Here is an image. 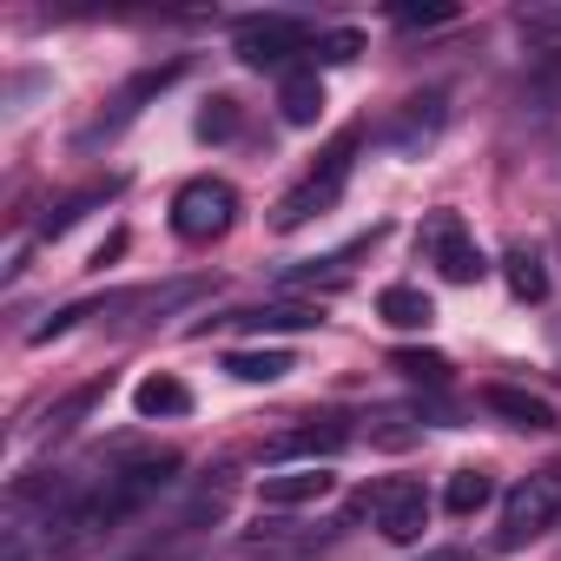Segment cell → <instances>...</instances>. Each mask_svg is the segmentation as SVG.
I'll return each mask as SVG.
<instances>
[{"instance_id": "4", "label": "cell", "mask_w": 561, "mask_h": 561, "mask_svg": "<svg viewBox=\"0 0 561 561\" xmlns=\"http://www.w3.org/2000/svg\"><path fill=\"white\" fill-rule=\"evenodd\" d=\"M179 80H185V60H159V67H139V73H133V80H126V87H119V93H113V100L93 113V126H80V152H93V146L119 139V133H126V126H133V119H139V113L159 100V93H172Z\"/></svg>"}, {"instance_id": "16", "label": "cell", "mask_w": 561, "mask_h": 561, "mask_svg": "<svg viewBox=\"0 0 561 561\" xmlns=\"http://www.w3.org/2000/svg\"><path fill=\"white\" fill-rule=\"evenodd\" d=\"M106 198H119V179H100V185H80V192H67L60 205H47V218H41V238H60V231H73L93 205H106Z\"/></svg>"}, {"instance_id": "6", "label": "cell", "mask_w": 561, "mask_h": 561, "mask_svg": "<svg viewBox=\"0 0 561 561\" xmlns=\"http://www.w3.org/2000/svg\"><path fill=\"white\" fill-rule=\"evenodd\" d=\"M416 251H423V264H436L449 285H476V277L489 271V257H482V244H476V231L462 225V211H430L423 218V231H416Z\"/></svg>"}, {"instance_id": "23", "label": "cell", "mask_w": 561, "mask_h": 561, "mask_svg": "<svg viewBox=\"0 0 561 561\" xmlns=\"http://www.w3.org/2000/svg\"><path fill=\"white\" fill-rule=\"evenodd\" d=\"M528 100H535V113L561 106V54H541V60H535V73H528Z\"/></svg>"}, {"instance_id": "11", "label": "cell", "mask_w": 561, "mask_h": 561, "mask_svg": "<svg viewBox=\"0 0 561 561\" xmlns=\"http://www.w3.org/2000/svg\"><path fill=\"white\" fill-rule=\"evenodd\" d=\"M443 126H449V93H443V87H430V93L403 100V113L383 126V146H390V152H403V159H416V152H430V146L443 139Z\"/></svg>"}, {"instance_id": "28", "label": "cell", "mask_w": 561, "mask_h": 561, "mask_svg": "<svg viewBox=\"0 0 561 561\" xmlns=\"http://www.w3.org/2000/svg\"><path fill=\"white\" fill-rule=\"evenodd\" d=\"M423 561H476V554H469V548H430Z\"/></svg>"}, {"instance_id": "24", "label": "cell", "mask_w": 561, "mask_h": 561, "mask_svg": "<svg viewBox=\"0 0 561 561\" xmlns=\"http://www.w3.org/2000/svg\"><path fill=\"white\" fill-rule=\"evenodd\" d=\"M535 47H548V54H561V8H528L522 21H515Z\"/></svg>"}, {"instance_id": "10", "label": "cell", "mask_w": 561, "mask_h": 561, "mask_svg": "<svg viewBox=\"0 0 561 561\" xmlns=\"http://www.w3.org/2000/svg\"><path fill=\"white\" fill-rule=\"evenodd\" d=\"M344 522H324V528H305V522H285V515H257V528H244L238 535V554H264V561H298V554H311V548H324L331 535H337Z\"/></svg>"}, {"instance_id": "1", "label": "cell", "mask_w": 561, "mask_h": 561, "mask_svg": "<svg viewBox=\"0 0 561 561\" xmlns=\"http://www.w3.org/2000/svg\"><path fill=\"white\" fill-rule=\"evenodd\" d=\"M357 146H364V126H344L331 146H324V159L277 198V211H271V231H305L311 218H324L337 198H344V185H351V172H357Z\"/></svg>"}, {"instance_id": "5", "label": "cell", "mask_w": 561, "mask_h": 561, "mask_svg": "<svg viewBox=\"0 0 561 561\" xmlns=\"http://www.w3.org/2000/svg\"><path fill=\"white\" fill-rule=\"evenodd\" d=\"M238 211H244L238 185H225V179H192V185L172 192V238H179V244H211V238H225V231L238 225Z\"/></svg>"}, {"instance_id": "18", "label": "cell", "mask_w": 561, "mask_h": 561, "mask_svg": "<svg viewBox=\"0 0 561 561\" xmlns=\"http://www.w3.org/2000/svg\"><path fill=\"white\" fill-rule=\"evenodd\" d=\"M100 397H106V377H93V383L67 390V397H60V403H54V410L34 423V436H67L73 423H87V416H93V403H100Z\"/></svg>"}, {"instance_id": "2", "label": "cell", "mask_w": 561, "mask_h": 561, "mask_svg": "<svg viewBox=\"0 0 561 561\" xmlns=\"http://www.w3.org/2000/svg\"><path fill=\"white\" fill-rule=\"evenodd\" d=\"M318 27L298 21V14H251L238 21V60L257 67V73H291L305 54H318Z\"/></svg>"}, {"instance_id": "21", "label": "cell", "mask_w": 561, "mask_h": 561, "mask_svg": "<svg viewBox=\"0 0 561 561\" xmlns=\"http://www.w3.org/2000/svg\"><path fill=\"white\" fill-rule=\"evenodd\" d=\"M225 370H231L238 383H277V377H291L298 364H291V351H271V344H264V351H231Z\"/></svg>"}, {"instance_id": "9", "label": "cell", "mask_w": 561, "mask_h": 561, "mask_svg": "<svg viewBox=\"0 0 561 561\" xmlns=\"http://www.w3.org/2000/svg\"><path fill=\"white\" fill-rule=\"evenodd\" d=\"M324 324V305L311 298H277V305H251V311H225V318H205L198 337L211 331H251V337H277V331H318Z\"/></svg>"}, {"instance_id": "8", "label": "cell", "mask_w": 561, "mask_h": 561, "mask_svg": "<svg viewBox=\"0 0 561 561\" xmlns=\"http://www.w3.org/2000/svg\"><path fill=\"white\" fill-rule=\"evenodd\" d=\"M344 443H351V423H344V416H305V423L277 430V436L264 443V462H271V469H285V462L318 469V462H331Z\"/></svg>"}, {"instance_id": "19", "label": "cell", "mask_w": 561, "mask_h": 561, "mask_svg": "<svg viewBox=\"0 0 561 561\" xmlns=\"http://www.w3.org/2000/svg\"><path fill=\"white\" fill-rule=\"evenodd\" d=\"M489 502H495V476H489V469H456L449 489H443V508H449L456 522H469V515L489 508Z\"/></svg>"}, {"instance_id": "12", "label": "cell", "mask_w": 561, "mask_h": 561, "mask_svg": "<svg viewBox=\"0 0 561 561\" xmlns=\"http://www.w3.org/2000/svg\"><path fill=\"white\" fill-rule=\"evenodd\" d=\"M482 410L502 416L508 430H535V436H548V430L561 423L548 397H528V390H515V383H489V390H482Z\"/></svg>"}, {"instance_id": "20", "label": "cell", "mask_w": 561, "mask_h": 561, "mask_svg": "<svg viewBox=\"0 0 561 561\" xmlns=\"http://www.w3.org/2000/svg\"><path fill=\"white\" fill-rule=\"evenodd\" d=\"M277 113H285V126H318V119H324V87H318V73H291L285 93H277Z\"/></svg>"}, {"instance_id": "25", "label": "cell", "mask_w": 561, "mask_h": 561, "mask_svg": "<svg viewBox=\"0 0 561 561\" xmlns=\"http://www.w3.org/2000/svg\"><path fill=\"white\" fill-rule=\"evenodd\" d=\"M238 133V100H205V113H198V139H231Z\"/></svg>"}, {"instance_id": "22", "label": "cell", "mask_w": 561, "mask_h": 561, "mask_svg": "<svg viewBox=\"0 0 561 561\" xmlns=\"http://www.w3.org/2000/svg\"><path fill=\"white\" fill-rule=\"evenodd\" d=\"M390 370H403L410 383H430V390H443V383H449V357H443V351H397V357H390Z\"/></svg>"}, {"instance_id": "3", "label": "cell", "mask_w": 561, "mask_h": 561, "mask_svg": "<svg viewBox=\"0 0 561 561\" xmlns=\"http://www.w3.org/2000/svg\"><path fill=\"white\" fill-rule=\"evenodd\" d=\"M554 522H561V469H535V476H522V482L502 495L495 548H528V541H541Z\"/></svg>"}, {"instance_id": "27", "label": "cell", "mask_w": 561, "mask_h": 561, "mask_svg": "<svg viewBox=\"0 0 561 561\" xmlns=\"http://www.w3.org/2000/svg\"><path fill=\"white\" fill-rule=\"evenodd\" d=\"M390 21H397V27H449L456 8H390Z\"/></svg>"}, {"instance_id": "14", "label": "cell", "mask_w": 561, "mask_h": 561, "mask_svg": "<svg viewBox=\"0 0 561 561\" xmlns=\"http://www.w3.org/2000/svg\"><path fill=\"white\" fill-rule=\"evenodd\" d=\"M331 482L337 476H324V469H285V476H264V508H305V502H324L331 495Z\"/></svg>"}, {"instance_id": "7", "label": "cell", "mask_w": 561, "mask_h": 561, "mask_svg": "<svg viewBox=\"0 0 561 561\" xmlns=\"http://www.w3.org/2000/svg\"><path fill=\"white\" fill-rule=\"evenodd\" d=\"M357 515H370L390 541H416V535L430 528V495H423V482H416V476H390V482L364 489V495L351 502V515H344V522H357Z\"/></svg>"}, {"instance_id": "15", "label": "cell", "mask_w": 561, "mask_h": 561, "mask_svg": "<svg viewBox=\"0 0 561 561\" xmlns=\"http://www.w3.org/2000/svg\"><path fill=\"white\" fill-rule=\"evenodd\" d=\"M377 318H383L390 331H430V324H436V305H430V291H416V285H383V291H377Z\"/></svg>"}, {"instance_id": "26", "label": "cell", "mask_w": 561, "mask_h": 561, "mask_svg": "<svg viewBox=\"0 0 561 561\" xmlns=\"http://www.w3.org/2000/svg\"><path fill=\"white\" fill-rule=\"evenodd\" d=\"M357 54H364V34H351V27H337V34L318 41V60H324V67H344V60H357Z\"/></svg>"}, {"instance_id": "13", "label": "cell", "mask_w": 561, "mask_h": 561, "mask_svg": "<svg viewBox=\"0 0 561 561\" xmlns=\"http://www.w3.org/2000/svg\"><path fill=\"white\" fill-rule=\"evenodd\" d=\"M133 410H139L146 423H165V416H192V383H185V377H172V370H152V377L133 390Z\"/></svg>"}, {"instance_id": "17", "label": "cell", "mask_w": 561, "mask_h": 561, "mask_svg": "<svg viewBox=\"0 0 561 561\" xmlns=\"http://www.w3.org/2000/svg\"><path fill=\"white\" fill-rule=\"evenodd\" d=\"M502 277H508V291L522 305H541L548 298V271H541V251L535 244H508L502 251Z\"/></svg>"}]
</instances>
